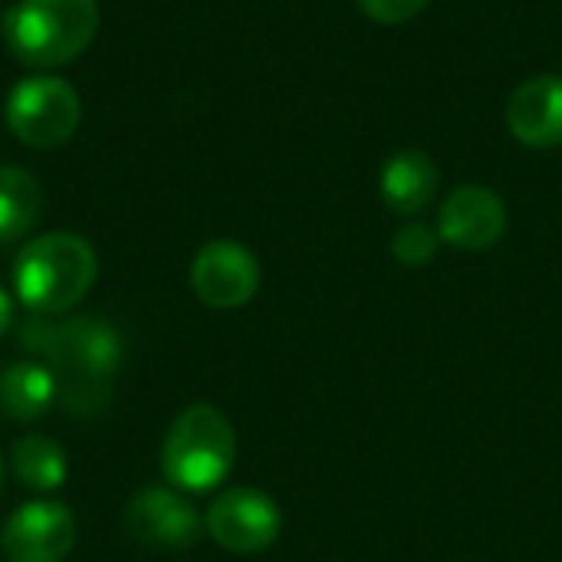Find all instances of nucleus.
I'll list each match as a JSON object with an SVG mask.
<instances>
[{
    "label": "nucleus",
    "instance_id": "obj_11",
    "mask_svg": "<svg viewBox=\"0 0 562 562\" xmlns=\"http://www.w3.org/2000/svg\"><path fill=\"white\" fill-rule=\"evenodd\" d=\"M510 135L537 151L562 145V76L540 72L520 82L507 99Z\"/></svg>",
    "mask_w": 562,
    "mask_h": 562
},
{
    "label": "nucleus",
    "instance_id": "obj_12",
    "mask_svg": "<svg viewBox=\"0 0 562 562\" xmlns=\"http://www.w3.org/2000/svg\"><path fill=\"white\" fill-rule=\"evenodd\" d=\"M438 188H441V171L418 148H402L389 155L379 175L382 201L389 204V211L402 217H415L425 207H431V201L438 198Z\"/></svg>",
    "mask_w": 562,
    "mask_h": 562
},
{
    "label": "nucleus",
    "instance_id": "obj_6",
    "mask_svg": "<svg viewBox=\"0 0 562 562\" xmlns=\"http://www.w3.org/2000/svg\"><path fill=\"white\" fill-rule=\"evenodd\" d=\"M280 527H283L280 507L273 504V497L254 487H227L224 494L214 497L204 517L207 537L237 557H254L270 550L280 537Z\"/></svg>",
    "mask_w": 562,
    "mask_h": 562
},
{
    "label": "nucleus",
    "instance_id": "obj_7",
    "mask_svg": "<svg viewBox=\"0 0 562 562\" xmlns=\"http://www.w3.org/2000/svg\"><path fill=\"white\" fill-rule=\"evenodd\" d=\"M191 286L211 310H240L260 290V263L237 240H211L191 263Z\"/></svg>",
    "mask_w": 562,
    "mask_h": 562
},
{
    "label": "nucleus",
    "instance_id": "obj_10",
    "mask_svg": "<svg viewBox=\"0 0 562 562\" xmlns=\"http://www.w3.org/2000/svg\"><path fill=\"white\" fill-rule=\"evenodd\" d=\"M125 524L138 543L158 550H188L204 530V520L194 504L168 487L138 491L125 507Z\"/></svg>",
    "mask_w": 562,
    "mask_h": 562
},
{
    "label": "nucleus",
    "instance_id": "obj_13",
    "mask_svg": "<svg viewBox=\"0 0 562 562\" xmlns=\"http://www.w3.org/2000/svg\"><path fill=\"white\" fill-rule=\"evenodd\" d=\"M56 395V379L43 362H13L0 372V412L13 422L46 415Z\"/></svg>",
    "mask_w": 562,
    "mask_h": 562
},
{
    "label": "nucleus",
    "instance_id": "obj_5",
    "mask_svg": "<svg viewBox=\"0 0 562 562\" xmlns=\"http://www.w3.org/2000/svg\"><path fill=\"white\" fill-rule=\"evenodd\" d=\"M79 92L59 76H26L7 99V125L30 148H56L79 128Z\"/></svg>",
    "mask_w": 562,
    "mask_h": 562
},
{
    "label": "nucleus",
    "instance_id": "obj_1",
    "mask_svg": "<svg viewBox=\"0 0 562 562\" xmlns=\"http://www.w3.org/2000/svg\"><path fill=\"white\" fill-rule=\"evenodd\" d=\"M30 342L43 352L46 369L56 379V392L69 412L102 408L112 375L122 362V342L105 319L76 316L59 326L26 323Z\"/></svg>",
    "mask_w": 562,
    "mask_h": 562
},
{
    "label": "nucleus",
    "instance_id": "obj_19",
    "mask_svg": "<svg viewBox=\"0 0 562 562\" xmlns=\"http://www.w3.org/2000/svg\"><path fill=\"white\" fill-rule=\"evenodd\" d=\"M0 494H3V461H0Z\"/></svg>",
    "mask_w": 562,
    "mask_h": 562
},
{
    "label": "nucleus",
    "instance_id": "obj_9",
    "mask_svg": "<svg viewBox=\"0 0 562 562\" xmlns=\"http://www.w3.org/2000/svg\"><path fill=\"white\" fill-rule=\"evenodd\" d=\"M507 204L484 184H461L438 211V237L458 250H491L507 234Z\"/></svg>",
    "mask_w": 562,
    "mask_h": 562
},
{
    "label": "nucleus",
    "instance_id": "obj_16",
    "mask_svg": "<svg viewBox=\"0 0 562 562\" xmlns=\"http://www.w3.org/2000/svg\"><path fill=\"white\" fill-rule=\"evenodd\" d=\"M441 237L438 227L425 224V221H408L392 234V257L402 267H425L438 257Z\"/></svg>",
    "mask_w": 562,
    "mask_h": 562
},
{
    "label": "nucleus",
    "instance_id": "obj_4",
    "mask_svg": "<svg viewBox=\"0 0 562 562\" xmlns=\"http://www.w3.org/2000/svg\"><path fill=\"white\" fill-rule=\"evenodd\" d=\"M237 458L231 418L214 405H188L168 428L161 445V471L168 484L188 494H207L227 481Z\"/></svg>",
    "mask_w": 562,
    "mask_h": 562
},
{
    "label": "nucleus",
    "instance_id": "obj_15",
    "mask_svg": "<svg viewBox=\"0 0 562 562\" xmlns=\"http://www.w3.org/2000/svg\"><path fill=\"white\" fill-rule=\"evenodd\" d=\"M10 464H13L16 481L23 487H30V491H40V494L59 491L66 484V477H69V464H66L63 448L53 438H43V435L20 438L13 445Z\"/></svg>",
    "mask_w": 562,
    "mask_h": 562
},
{
    "label": "nucleus",
    "instance_id": "obj_18",
    "mask_svg": "<svg viewBox=\"0 0 562 562\" xmlns=\"http://www.w3.org/2000/svg\"><path fill=\"white\" fill-rule=\"evenodd\" d=\"M10 326H13V303H10V296L0 290V336H3Z\"/></svg>",
    "mask_w": 562,
    "mask_h": 562
},
{
    "label": "nucleus",
    "instance_id": "obj_2",
    "mask_svg": "<svg viewBox=\"0 0 562 562\" xmlns=\"http://www.w3.org/2000/svg\"><path fill=\"white\" fill-rule=\"evenodd\" d=\"M95 250L86 237L53 231L30 240L13 263V286L26 310L56 316L72 310L95 283Z\"/></svg>",
    "mask_w": 562,
    "mask_h": 562
},
{
    "label": "nucleus",
    "instance_id": "obj_3",
    "mask_svg": "<svg viewBox=\"0 0 562 562\" xmlns=\"http://www.w3.org/2000/svg\"><path fill=\"white\" fill-rule=\"evenodd\" d=\"M99 30L95 0H16L3 16V40L36 69L72 63Z\"/></svg>",
    "mask_w": 562,
    "mask_h": 562
},
{
    "label": "nucleus",
    "instance_id": "obj_14",
    "mask_svg": "<svg viewBox=\"0 0 562 562\" xmlns=\"http://www.w3.org/2000/svg\"><path fill=\"white\" fill-rule=\"evenodd\" d=\"M43 191L33 171L0 165V244H13L40 221Z\"/></svg>",
    "mask_w": 562,
    "mask_h": 562
},
{
    "label": "nucleus",
    "instance_id": "obj_8",
    "mask_svg": "<svg viewBox=\"0 0 562 562\" xmlns=\"http://www.w3.org/2000/svg\"><path fill=\"white\" fill-rule=\"evenodd\" d=\"M76 547V520L56 501H33L10 514L0 533L7 562H63Z\"/></svg>",
    "mask_w": 562,
    "mask_h": 562
},
{
    "label": "nucleus",
    "instance_id": "obj_17",
    "mask_svg": "<svg viewBox=\"0 0 562 562\" xmlns=\"http://www.w3.org/2000/svg\"><path fill=\"white\" fill-rule=\"evenodd\" d=\"M356 3L375 23H382V26H402V23L415 20L431 0H356Z\"/></svg>",
    "mask_w": 562,
    "mask_h": 562
}]
</instances>
